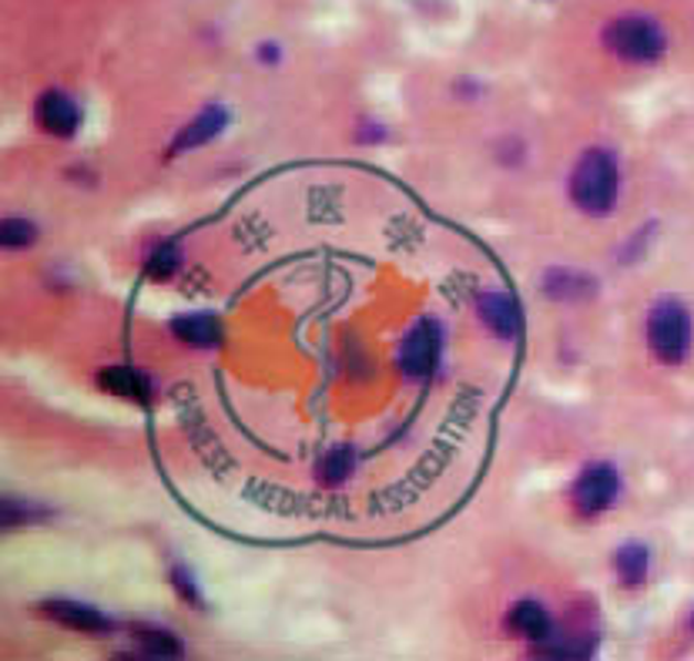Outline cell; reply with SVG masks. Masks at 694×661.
I'll return each instance as SVG.
<instances>
[{
	"label": "cell",
	"instance_id": "obj_1",
	"mask_svg": "<svg viewBox=\"0 0 694 661\" xmlns=\"http://www.w3.org/2000/svg\"><path fill=\"white\" fill-rule=\"evenodd\" d=\"M570 202L584 212V215H611L621 195V164L615 158V151L607 148H587L567 182Z\"/></svg>",
	"mask_w": 694,
	"mask_h": 661
},
{
	"label": "cell",
	"instance_id": "obj_2",
	"mask_svg": "<svg viewBox=\"0 0 694 661\" xmlns=\"http://www.w3.org/2000/svg\"><path fill=\"white\" fill-rule=\"evenodd\" d=\"M648 347L658 363L681 366L691 350V312L677 299H658L648 312Z\"/></svg>",
	"mask_w": 694,
	"mask_h": 661
},
{
	"label": "cell",
	"instance_id": "obj_3",
	"mask_svg": "<svg viewBox=\"0 0 694 661\" xmlns=\"http://www.w3.org/2000/svg\"><path fill=\"white\" fill-rule=\"evenodd\" d=\"M604 47L628 64H651L664 54L668 38L651 18L628 14L604 28Z\"/></svg>",
	"mask_w": 694,
	"mask_h": 661
},
{
	"label": "cell",
	"instance_id": "obj_4",
	"mask_svg": "<svg viewBox=\"0 0 694 661\" xmlns=\"http://www.w3.org/2000/svg\"><path fill=\"white\" fill-rule=\"evenodd\" d=\"M618 498H621V473L607 460L587 463L570 483V504L584 518H597L604 511H611Z\"/></svg>",
	"mask_w": 694,
	"mask_h": 661
},
{
	"label": "cell",
	"instance_id": "obj_5",
	"mask_svg": "<svg viewBox=\"0 0 694 661\" xmlns=\"http://www.w3.org/2000/svg\"><path fill=\"white\" fill-rule=\"evenodd\" d=\"M440 350H444V329L437 319H419L403 347H399V370L409 376V380H423L429 376L433 370H437L440 363Z\"/></svg>",
	"mask_w": 694,
	"mask_h": 661
},
{
	"label": "cell",
	"instance_id": "obj_6",
	"mask_svg": "<svg viewBox=\"0 0 694 661\" xmlns=\"http://www.w3.org/2000/svg\"><path fill=\"white\" fill-rule=\"evenodd\" d=\"M34 118H38V128L54 135V138H74L77 128H81V111H77V102L61 92V88H47L38 105H34Z\"/></svg>",
	"mask_w": 694,
	"mask_h": 661
},
{
	"label": "cell",
	"instance_id": "obj_7",
	"mask_svg": "<svg viewBox=\"0 0 694 661\" xmlns=\"http://www.w3.org/2000/svg\"><path fill=\"white\" fill-rule=\"evenodd\" d=\"M41 615H47L51 621H57L61 628L71 631H84V635H108L111 631V618L84 601H71V598H54L41 605Z\"/></svg>",
	"mask_w": 694,
	"mask_h": 661
},
{
	"label": "cell",
	"instance_id": "obj_8",
	"mask_svg": "<svg viewBox=\"0 0 694 661\" xmlns=\"http://www.w3.org/2000/svg\"><path fill=\"white\" fill-rule=\"evenodd\" d=\"M477 316L497 340H513L520 333V309L506 292L487 289L477 296Z\"/></svg>",
	"mask_w": 694,
	"mask_h": 661
},
{
	"label": "cell",
	"instance_id": "obj_9",
	"mask_svg": "<svg viewBox=\"0 0 694 661\" xmlns=\"http://www.w3.org/2000/svg\"><path fill=\"white\" fill-rule=\"evenodd\" d=\"M228 125V111L222 105H209L205 111H199L179 135L175 141H171L168 154H182V151H192V148H202L209 145L212 138H218Z\"/></svg>",
	"mask_w": 694,
	"mask_h": 661
},
{
	"label": "cell",
	"instance_id": "obj_10",
	"mask_svg": "<svg viewBox=\"0 0 694 661\" xmlns=\"http://www.w3.org/2000/svg\"><path fill=\"white\" fill-rule=\"evenodd\" d=\"M171 337L182 340L185 347L192 350H212L222 343V326L212 312H185V316H175L168 322Z\"/></svg>",
	"mask_w": 694,
	"mask_h": 661
},
{
	"label": "cell",
	"instance_id": "obj_11",
	"mask_svg": "<svg viewBox=\"0 0 694 661\" xmlns=\"http://www.w3.org/2000/svg\"><path fill=\"white\" fill-rule=\"evenodd\" d=\"M506 628L516 635V638H527V641H544L551 631H554V618H551V611L541 605V601H534V598H524V601H516V605H510V611H506Z\"/></svg>",
	"mask_w": 694,
	"mask_h": 661
},
{
	"label": "cell",
	"instance_id": "obj_12",
	"mask_svg": "<svg viewBox=\"0 0 694 661\" xmlns=\"http://www.w3.org/2000/svg\"><path fill=\"white\" fill-rule=\"evenodd\" d=\"M615 574L624 591H638L644 588L648 574H651V551L641 541H628L615 551Z\"/></svg>",
	"mask_w": 694,
	"mask_h": 661
},
{
	"label": "cell",
	"instance_id": "obj_13",
	"mask_svg": "<svg viewBox=\"0 0 694 661\" xmlns=\"http://www.w3.org/2000/svg\"><path fill=\"white\" fill-rule=\"evenodd\" d=\"M594 289H597L594 276H587V273H580V269L557 266V269H547V273H544V296H551V299L580 302V299H590Z\"/></svg>",
	"mask_w": 694,
	"mask_h": 661
},
{
	"label": "cell",
	"instance_id": "obj_14",
	"mask_svg": "<svg viewBox=\"0 0 694 661\" xmlns=\"http://www.w3.org/2000/svg\"><path fill=\"white\" fill-rule=\"evenodd\" d=\"M98 386L108 390L118 399H135V403H148L151 396V380L141 370L131 366H108L98 373Z\"/></svg>",
	"mask_w": 694,
	"mask_h": 661
},
{
	"label": "cell",
	"instance_id": "obj_15",
	"mask_svg": "<svg viewBox=\"0 0 694 661\" xmlns=\"http://www.w3.org/2000/svg\"><path fill=\"white\" fill-rule=\"evenodd\" d=\"M131 641L145 658H179L185 651L175 635L158 625H131Z\"/></svg>",
	"mask_w": 694,
	"mask_h": 661
},
{
	"label": "cell",
	"instance_id": "obj_16",
	"mask_svg": "<svg viewBox=\"0 0 694 661\" xmlns=\"http://www.w3.org/2000/svg\"><path fill=\"white\" fill-rule=\"evenodd\" d=\"M353 470H356V454H353V447H332V450H325V454L319 457V463H316V473H319V480H322L325 487L345 483V480L353 477Z\"/></svg>",
	"mask_w": 694,
	"mask_h": 661
},
{
	"label": "cell",
	"instance_id": "obj_17",
	"mask_svg": "<svg viewBox=\"0 0 694 661\" xmlns=\"http://www.w3.org/2000/svg\"><path fill=\"white\" fill-rule=\"evenodd\" d=\"M182 269V249L175 242H158L154 245V253L148 256V263H145V273H148V279H154V282H164V279H171Z\"/></svg>",
	"mask_w": 694,
	"mask_h": 661
},
{
	"label": "cell",
	"instance_id": "obj_18",
	"mask_svg": "<svg viewBox=\"0 0 694 661\" xmlns=\"http://www.w3.org/2000/svg\"><path fill=\"white\" fill-rule=\"evenodd\" d=\"M4 235V245L8 249H28V245L38 242V225L31 218H4V228H0Z\"/></svg>",
	"mask_w": 694,
	"mask_h": 661
},
{
	"label": "cell",
	"instance_id": "obj_19",
	"mask_svg": "<svg viewBox=\"0 0 694 661\" xmlns=\"http://www.w3.org/2000/svg\"><path fill=\"white\" fill-rule=\"evenodd\" d=\"M171 582H175V591H179V598H185L189 605L202 608V595H199V585L192 582V574H189L185 567H175V571H171Z\"/></svg>",
	"mask_w": 694,
	"mask_h": 661
},
{
	"label": "cell",
	"instance_id": "obj_20",
	"mask_svg": "<svg viewBox=\"0 0 694 661\" xmlns=\"http://www.w3.org/2000/svg\"><path fill=\"white\" fill-rule=\"evenodd\" d=\"M258 61L276 64L279 61V44H263V47H258Z\"/></svg>",
	"mask_w": 694,
	"mask_h": 661
}]
</instances>
